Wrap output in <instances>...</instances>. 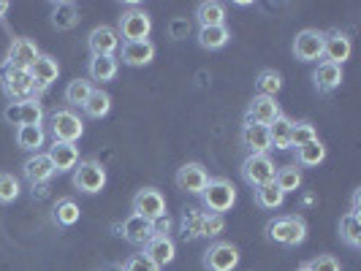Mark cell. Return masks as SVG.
<instances>
[{"label": "cell", "instance_id": "cell-5", "mask_svg": "<svg viewBox=\"0 0 361 271\" xmlns=\"http://www.w3.org/2000/svg\"><path fill=\"white\" fill-rule=\"evenodd\" d=\"M242 179L247 182L250 187H264L274 182V174H277V165L271 163L269 155H247L242 160V168H239Z\"/></svg>", "mask_w": 361, "mask_h": 271}, {"label": "cell", "instance_id": "cell-8", "mask_svg": "<svg viewBox=\"0 0 361 271\" xmlns=\"http://www.w3.org/2000/svg\"><path fill=\"white\" fill-rule=\"evenodd\" d=\"M149 30H152V19H149L145 8H128V11H123L117 33L126 41H147Z\"/></svg>", "mask_w": 361, "mask_h": 271}, {"label": "cell", "instance_id": "cell-39", "mask_svg": "<svg viewBox=\"0 0 361 271\" xmlns=\"http://www.w3.org/2000/svg\"><path fill=\"white\" fill-rule=\"evenodd\" d=\"M318 139V130L310 120H302V122H293V130H290V146H302L310 144Z\"/></svg>", "mask_w": 361, "mask_h": 271}, {"label": "cell", "instance_id": "cell-21", "mask_svg": "<svg viewBox=\"0 0 361 271\" xmlns=\"http://www.w3.org/2000/svg\"><path fill=\"white\" fill-rule=\"evenodd\" d=\"M47 155H49V160L54 165V174H68L79 163V146L66 144V141H52Z\"/></svg>", "mask_w": 361, "mask_h": 271}, {"label": "cell", "instance_id": "cell-25", "mask_svg": "<svg viewBox=\"0 0 361 271\" xmlns=\"http://www.w3.org/2000/svg\"><path fill=\"white\" fill-rule=\"evenodd\" d=\"M79 25V6L76 3H54L52 6V27L57 30H73Z\"/></svg>", "mask_w": 361, "mask_h": 271}, {"label": "cell", "instance_id": "cell-42", "mask_svg": "<svg viewBox=\"0 0 361 271\" xmlns=\"http://www.w3.org/2000/svg\"><path fill=\"white\" fill-rule=\"evenodd\" d=\"M123 271H161V266L155 260H149L145 253L130 255L126 263H123Z\"/></svg>", "mask_w": 361, "mask_h": 271}, {"label": "cell", "instance_id": "cell-14", "mask_svg": "<svg viewBox=\"0 0 361 271\" xmlns=\"http://www.w3.org/2000/svg\"><path fill=\"white\" fill-rule=\"evenodd\" d=\"M177 187H180L182 193H190V196H201V190L207 187V182H209V174H207V168L201 165V163H185L180 171H177Z\"/></svg>", "mask_w": 361, "mask_h": 271}, {"label": "cell", "instance_id": "cell-48", "mask_svg": "<svg viewBox=\"0 0 361 271\" xmlns=\"http://www.w3.org/2000/svg\"><path fill=\"white\" fill-rule=\"evenodd\" d=\"M296 271H310V269H307V266H302V269H296Z\"/></svg>", "mask_w": 361, "mask_h": 271}, {"label": "cell", "instance_id": "cell-30", "mask_svg": "<svg viewBox=\"0 0 361 271\" xmlns=\"http://www.w3.org/2000/svg\"><path fill=\"white\" fill-rule=\"evenodd\" d=\"M274 184L286 196L293 193V190H299L302 187V168L299 165H280L277 174H274Z\"/></svg>", "mask_w": 361, "mask_h": 271}, {"label": "cell", "instance_id": "cell-32", "mask_svg": "<svg viewBox=\"0 0 361 271\" xmlns=\"http://www.w3.org/2000/svg\"><path fill=\"white\" fill-rule=\"evenodd\" d=\"M79 215H82V212H79V206H76L73 198H60L52 209V220L57 225H63V228L76 225V222H79Z\"/></svg>", "mask_w": 361, "mask_h": 271}, {"label": "cell", "instance_id": "cell-33", "mask_svg": "<svg viewBox=\"0 0 361 271\" xmlns=\"http://www.w3.org/2000/svg\"><path fill=\"white\" fill-rule=\"evenodd\" d=\"M340 239H343L345 244L350 247V250H359L361 247V220L356 215H343L340 220Z\"/></svg>", "mask_w": 361, "mask_h": 271}, {"label": "cell", "instance_id": "cell-17", "mask_svg": "<svg viewBox=\"0 0 361 271\" xmlns=\"http://www.w3.org/2000/svg\"><path fill=\"white\" fill-rule=\"evenodd\" d=\"M350 52H353V44H350V38L345 36L343 30H331V33H326L324 63L343 65V63H348V60H350Z\"/></svg>", "mask_w": 361, "mask_h": 271}, {"label": "cell", "instance_id": "cell-6", "mask_svg": "<svg viewBox=\"0 0 361 271\" xmlns=\"http://www.w3.org/2000/svg\"><path fill=\"white\" fill-rule=\"evenodd\" d=\"M324 41L326 33L324 30H315V27H307L302 33H296L293 38V57L299 63H315L324 57Z\"/></svg>", "mask_w": 361, "mask_h": 271}, {"label": "cell", "instance_id": "cell-31", "mask_svg": "<svg viewBox=\"0 0 361 271\" xmlns=\"http://www.w3.org/2000/svg\"><path fill=\"white\" fill-rule=\"evenodd\" d=\"M290 130H293V120L286 114H280L269 125V141L274 149H290Z\"/></svg>", "mask_w": 361, "mask_h": 271}, {"label": "cell", "instance_id": "cell-2", "mask_svg": "<svg viewBox=\"0 0 361 271\" xmlns=\"http://www.w3.org/2000/svg\"><path fill=\"white\" fill-rule=\"evenodd\" d=\"M201 203L209 215H226L231 212V206L236 203V187L231 179L226 177H217V179H209L207 187L201 190Z\"/></svg>", "mask_w": 361, "mask_h": 271}, {"label": "cell", "instance_id": "cell-36", "mask_svg": "<svg viewBox=\"0 0 361 271\" xmlns=\"http://www.w3.org/2000/svg\"><path fill=\"white\" fill-rule=\"evenodd\" d=\"M85 114L92 117V120H101V117H106L109 111H111V95L104 90H92V95L87 98V103H85Z\"/></svg>", "mask_w": 361, "mask_h": 271}, {"label": "cell", "instance_id": "cell-4", "mask_svg": "<svg viewBox=\"0 0 361 271\" xmlns=\"http://www.w3.org/2000/svg\"><path fill=\"white\" fill-rule=\"evenodd\" d=\"M49 127H52L54 141H66V144H76L85 133V122L79 120V114H73L71 108H57L49 114Z\"/></svg>", "mask_w": 361, "mask_h": 271}, {"label": "cell", "instance_id": "cell-34", "mask_svg": "<svg viewBox=\"0 0 361 271\" xmlns=\"http://www.w3.org/2000/svg\"><path fill=\"white\" fill-rule=\"evenodd\" d=\"M255 90H258V95L277 98V92L283 90V76L274 71V68H264V71L255 76Z\"/></svg>", "mask_w": 361, "mask_h": 271}, {"label": "cell", "instance_id": "cell-11", "mask_svg": "<svg viewBox=\"0 0 361 271\" xmlns=\"http://www.w3.org/2000/svg\"><path fill=\"white\" fill-rule=\"evenodd\" d=\"M38 46L36 41H30V38H17L11 46H8V52H6V68H17V71H30L33 68V63L38 60Z\"/></svg>", "mask_w": 361, "mask_h": 271}, {"label": "cell", "instance_id": "cell-20", "mask_svg": "<svg viewBox=\"0 0 361 271\" xmlns=\"http://www.w3.org/2000/svg\"><path fill=\"white\" fill-rule=\"evenodd\" d=\"M145 255L149 260H155L158 266H169L171 260H174V255H177V244H174V239L169 234H155L149 241L145 244Z\"/></svg>", "mask_w": 361, "mask_h": 271}, {"label": "cell", "instance_id": "cell-27", "mask_svg": "<svg viewBox=\"0 0 361 271\" xmlns=\"http://www.w3.org/2000/svg\"><path fill=\"white\" fill-rule=\"evenodd\" d=\"M44 141H47V133H44V127L41 125H19L17 127L19 149H25V152H33V155H36L38 149L44 146Z\"/></svg>", "mask_w": 361, "mask_h": 271}, {"label": "cell", "instance_id": "cell-26", "mask_svg": "<svg viewBox=\"0 0 361 271\" xmlns=\"http://www.w3.org/2000/svg\"><path fill=\"white\" fill-rule=\"evenodd\" d=\"M87 71H90V82H111L117 71H120V60L117 57H90V65H87Z\"/></svg>", "mask_w": 361, "mask_h": 271}, {"label": "cell", "instance_id": "cell-37", "mask_svg": "<svg viewBox=\"0 0 361 271\" xmlns=\"http://www.w3.org/2000/svg\"><path fill=\"white\" fill-rule=\"evenodd\" d=\"M283 201H286V193H280L274 182L264 184V187H255V203L261 209H280Z\"/></svg>", "mask_w": 361, "mask_h": 271}, {"label": "cell", "instance_id": "cell-1", "mask_svg": "<svg viewBox=\"0 0 361 271\" xmlns=\"http://www.w3.org/2000/svg\"><path fill=\"white\" fill-rule=\"evenodd\" d=\"M267 239L280 247H299L307 239V222L299 215L274 217L267 225Z\"/></svg>", "mask_w": 361, "mask_h": 271}, {"label": "cell", "instance_id": "cell-38", "mask_svg": "<svg viewBox=\"0 0 361 271\" xmlns=\"http://www.w3.org/2000/svg\"><path fill=\"white\" fill-rule=\"evenodd\" d=\"M204 220H207V212L188 209L182 215V236L185 239H201V234H204Z\"/></svg>", "mask_w": 361, "mask_h": 271}, {"label": "cell", "instance_id": "cell-29", "mask_svg": "<svg viewBox=\"0 0 361 271\" xmlns=\"http://www.w3.org/2000/svg\"><path fill=\"white\" fill-rule=\"evenodd\" d=\"M92 82L90 79H73V82H68V87H66V103L71 108H79V106H85L87 103V98L92 95Z\"/></svg>", "mask_w": 361, "mask_h": 271}, {"label": "cell", "instance_id": "cell-23", "mask_svg": "<svg viewBox=\"0 0 361 271\" xmlns=\"http://www.w3.org/2000/svg\"><path fill=\"white\" fill-rule=\"evenodd\" d=\"M312 82H315V87L318 92H334L340 84L345 82V73H343V65H331V63H318V68L312 73Z\"/></svg>", "mask_w": 361, "mask_h": 271}, {"label": "cell", "instance_id": "cell-28", "mask_svg": "<svg viewBox=\"0 0 361 271\" xmlns=\"http://www.w3.org/2000/svg\"><path fill=\"white\" fill-rule=\"evenodd\" d=\"M199 46L201 49H209V52H217V49H223L226 44H228V27L226 25H220V27H199Z\"/></svg>", "mask_w": 361, "mask_h": 271}, {"label": "cell", "instance_id": "cell-15", "mask_svg": "<svg viewBox=\"0 0 361 271\" xmlns=\"http://www.w3.org/2000/svg\"><path fill=\"white\" fill-rule=\"evenodd\" d=\"M22 174H25V179L33 184V190H36V187L47 184L54 177V165L47 152H36V155H30L27 160L22 163Z\"/></svg>", "mask_w": 361, "mask_h": 271}, {"label": "cell", "instance_id": "cell-22", "mask_svg": "<svg viewBox=\"0 0 361 271\" xmlns=\"http://www.w3.org/2000/svg\"><path fill=\"white\" fill-rule=\"evenodd\" d=\"M242 144H245V149H250V155H267L271 149L269 127L245 122V127H242Z\"/></svg>", "mask_w": 361, "mask_h": 271}, {"label": "cell", "instance_id": "cell-16", "mask_svg": "<svg viewBox=\"0 0 361 271\" xmlns=\"http://www.w3.org/2000/svg\"><path fill=\"white\" fill-rule=\"evenodd\" d=\"M280 117V103L277 98H267V95H255L247 106L245 114V122H253V125H267L269 127L274 120Z\"/></svg>", "mask_w": 361, "mask_h": 271}, {"label": "cell", "instance_id": "cell-41", "mask_svg": "<svg viewBox=\"0 0 361 271\" xmlns=\"http://www.w3.org/2000/svg\"><path fill=\"white\" fill-rule=\"evenodd\" d=\"M19 108H22V125H41L44 122V106L38 103L36 98L22 101Z\"/></svg>", "mask_w": 361, "mask_h": 271}, {"label": "cell", "instance_id": "cell-9", "mask_svg": "<svg viewBox=\"0 0 361 271\" xmlns=\"http://www.w3.org/2000/svg\"><path fill=\"white\" fill-rule=\"evenodd\" d=\"M239 266V250L231 241H215L204 253V269L207 271H234Z\"/></svg>", "mask_w": 361, "mask_h": 271}, {"label": "cell", "instance_id": "cell-44", "mask_svg": "<svg viewBox=\"0 0 361 271\" xmlns=\"http://www.w3.org/2000/svg\"><path fill=\"white\" fill-rule=\"evenodd\" d=\"M310 271H340V260L334 255H318L310 263H305Z\"/></svg>", "mask_w": 361, "mask_h": 271}, {"label": "cell", "instance_id": "cell-47", "mask_svg": "<svg viewBox=\"0 0 361 271\" xmlns=\"http://www.w3.org/2000/svg\"><path fill=\"white\" fill-rule=\"evenodd\" d=\"M6 11H8V3H6V0H0V19L6 17Z\"/></svg>", "mask_w": 361, "mask_h": 271}, {"label": "cell", "instance_id": "cell-35", "mask_svg": "<svg viewBox=\"0 0 361 271\" xmlns=\"http://www.w3.org/2000/svg\"><path fill=\"white\" fill-rule=\"evenodd\" d=\"M326 160V146L315 139V141H310V144H302L296 146V163L299 165H307V168H312V165H321V163Z\"/></svg>", "mask_w": 361, "mask_h": 271}, {"label": "cell", "instance_id": "cell-46", "mask_svg": "<svg viewBox=\"0 0 361 271\" xmlns=\"http://www.w3.org/2000/svg\"><path fill=\"white\" fill-rule=\"evenodd\" d=\"M190 33V22L188 19H174L171 22V38H185Z\"/></svg>", "mask_w": 361, "mask_h": 271}, {"label": "cell", "instance_id": "cell-12", "mask_svg": "<svg viewBox=\"0 0 361 271\" xmlns=\"http://www.w3.org/2000/svg\"><path fill=\"white\" fill-rule=\"evenodd\" d=\"M87 49H90V57H114V52L120 49L117 27H109V25L95 27L87 36Z\"/></svg>", "mask_w": 361, "mask_h": 271}, {"label": "cell", "instance_id": "cell-19", "mask_svg": "<svg viewBox=\"0 0 361 271\" xmlns=\"http://www.w3.org/2000/svg\"><path fill=\"white\" fill-rule=\"evenodd\" d=\"M57 73H60V65L52 54H38V60L30 68V76H33V87L36 92L49 90L54 82H57Z\"/></svg>", "mask_w": 361, "mask_h": 271}, {"label": "cell", "instance_id": "cell-45", "mask_svg": "<svg viewBox=\"0 0 361 271\" xmlns=\"http://www.w3.org/2000/svg\"><path fill=\"white\" fill-rule=\"evenodd\" d=\"M3 117H6V122H8V125H22V108H19V103H14V101H11V103H8V106H6V111H3Z\"/></svg>", "mask_w": 361, "mask_h": 271}, {"label": "cell", "instance_id": "cell-40", "mask_svg": "<svg viewBox=\"0 0 361 271\" xmlns=\"http://www.w3.org/2000/svg\"><path fill=\"white\" fill-rule=\"evenodd\" d=\"M19 193H22V187H19V179L14 174H0V203L6 206V203H14L19 198Z\"/></svg>", "mask_w": 361, "mask_h": 271}, {"label": "cell", "instance_id": "cell-13", "mask_svg": "<svg viewBox=\"0 0 361 271\" xmlns=\"http://www.w3.org/2000/svg\"><path fill=\"white\" fill-rule=\"evenodd\" d=\"M117 236H123L128 244H136V247H145L147 241L155 236V228H152V222L149 220H145V217H136V215H130L126 217L117 228Z\"/></svg>", "mask_w": 361, "mask_h": 271}, {"label": "cell", "instance_id": "cell-7", "mask_svg": "<svg viewBox=\"0 0 361 271\" xmlns=\"http://www.w3.org/2000/svg\"><path fill=\"white\" fill-rule=\"evenodd\" d=\"M133 215L145 217L149 222H158L166 217V198L158 187H145L133 196Z\"/></svg>", "mask_w": 361, "mask_h": 271}, {"label": "cell", "instance_id": "cell-10", "mask_svg": "<svg viewBox=\"0 0 361 271\" xmlns=\"http://www.w3.org/2000/svg\"><path fill=\"white\" fill-rule=\"evenodd\" d=\"M3 90L6 95L14 101V103H22L27 98H33V76L30 71H17V68H3Z\"/></svg>", "mask_w": 361, "mask_h": 271}, {"label": "cell", "instance_id": "cell-24", "mask_svg": "<svg viewBox=\"0 0 361 271\" xmlns=\"http://www.w3.org/2000/svg\"><path fill=\"white\" fill-rule=\"evenodd\" d=\"M196 19H199V27H220L226 25V6L217 0H204L196 8Z\"/></svg>", "mask_w": 361, "mask_h": 271}, {"label": "cell", "instance_id": "cell-18", "mask_svg": "<svg viewBox=\"0 0 361 271\" xmlns=\"http://www.w3.org/2000/svg\"><path fill=\"white\" fill-rule=\"evenodd\" d=\"M155 57V44L147 38V41H123V54L120 60L130 65V68H145L152 63Z\"/></svg>", "mask_w": 361, "mask_h": 271}, {"label": "cell", "instance_id": "cell-3", "mask_svg": "<svg viewBox=\"0 0 361 271\" xmlns=\"http://www.w3.org/2000/svg\"><path fill=\"white\" fill-rule=\"evenodd\" d=\"M73 187L85 196H95L106 187V168L98 160H79L73 168Z\"/></svg>", "mask_w": 361, "mask_h": 271}, {"label": "cell", "instance_id": "cell-43", "mask_svg": "<svg viewBox=\"0 0 361 271\" xmlns=\"http://www.w3.org/2000/svg\"><path fill=\"white\" fill-rule=\"evenodd\" d=\"M223 228H226V220H223V215H209V212H207V220H204V234H201V239H215V236L223 234Z\"/></svg>", "mask_w": 361, "mask_h": 271}]
</instances>
